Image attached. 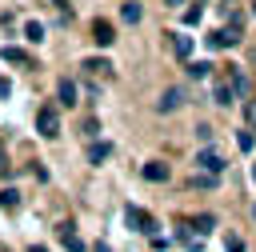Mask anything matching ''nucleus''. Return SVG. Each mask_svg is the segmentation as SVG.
<instances>
[{"label":"nucleus","instance_id":"f257e3e1","mask_svg":"<svg viewBox=\"0 0 256 252\" xmlns=\"http://www.w3.org/2000/svg\"><path fill=\"white\" fill-rule=\"evenodd\" d=\"M204 44L216 52V48H236L240 44V16H232V24L228 28H216V32H208L204 36Z\"/></svg>","mask_w":256,"mask_h":252},{"label":"nucleus","instance_id":"f03ea898","mask_svg":"<svg viewBox=\"0 0 256 252\" xmlns=\"http://www.w3.org/2000/svg\"><path fill=\"white\" fill-rule=\"evenodd\" d=\"M36 132L44 140H56L60 136V112H56V104H40L36 108Z\"/></svg>","mask_w":256,"mask_h":252},{"label":"nucleus","instance_id":"7ed1b4c3","mask_svg":"<svg viewBox=\"0 0 256 252\" xmlns=\"http://www.w3.org/2000/svg\"><path fill=\"white\" fill-rule=\"evenodd\" d=\"M124 220H128V228H132V232H148V236H156V220H152L144 208L128 204V208H124Z\"/></svg>","mask_w":256,"mask_h":252},{"label":"nucleus","instance_id":"20e7f679","mask_svg":"<svg viewBox=\"0 0 256 252\" xmlns=\"http://www.w3.org/2000/svg\"><path fill=\"white\" fill-rule=\"evenodd\" d=\"M196 168H204L208 176H220V172H224V156H220L216 148H200V156H196Z\"/></svg>","mask_w":256,"mask_h":252},{"label":"nucleus","instance_id":"39448f33","mask_svg":"<svg viewBox=\"0 0 256 252\" xmlns=\"http://www.w3.org/2000/svg\"><path fill=\"white\" fill-rule=\"evenodd\" d=\"M184 100H188V92H184V88H168V92L156 100V112H176Z\"/></svg>","mask_w":256,"mask_h":252},{"label":"nucleus","instance_id":"423d86ee","mask_svg":"<svg viewBox=\"0 0 256 252\" xmlns=\"http://www.w3.org/2000/svg\"><path fill=\"white\" fill-rule=\"evenodd\" d=\"M140 176H144V180H152V184H164V180L172 176V168H168L164 160H148V164L140 168Z\"/></svg>","mask_w":256,"mask_h":252},{"label":"nucleus","instance_id":"0eeeda50","mask_svg":"<svg viewBox=\"0 0 256 252\" xmlns=\"http://www.w3.org/2000/svg\"><path fill=\"white\" fill-rule=\"evenodd\" d=\"M0 60H4V64H20V68L32 64V56H28L24 48H16V44H4V48H0Z\"/></svg>","mask_w":256,"mask_h":252},{"label":"nucleus","instance_id":"6e6552de","mask_svg":"<svg viewBox=\"0 0 256 252\" xmlns=\"http://www.w3.org/2000/svg\"><path fill=\"white\" fill-rule=\"evenodd\" d=\"M228 84H232V92H236V100H244L248 92H252V80L240 72V68H228Z\"/></svg>","mask_w":256,"mask_h":252},{"label":"nucleus","instance_id":"1a4fd4ad","mask_svg":"<svg viewBox=\"0 0 256 252\" xmlns=\"http://www.w3.org/2000/svg\"><path fill=\"white\" fill-rule=\"evenodd\" d=\"M92 40H96L100 48H108V44L116 40V32H112V24H108V20H92Z\"/></svg>","mask_w":256,"mask_h":252},{"label":"nucleus","instance_id":"9d476101","mask_svg":"<svg viewBox=\"0 0 256 252\" xmlns=\"http://www.w3.org/2000/svg\"><path fill=\"white\" fill-rule=\"evenodd\" d=\"M56 236H60V244H64L68 252H84V240L72 232V224H60V228H56Z\"/></svg>","mask_w":256,"mask_h":252},{"label":"nucleus","instance_id":"9b49d317","mask_svg":"<svg viewBox=\"0 0 256 252\" xmlns=\"http://www.w3.org/2000/svg\"><path fill=\"white\" fill-rule=\"evenodd\" d=\"M108 156H112V144L108 140H92L88 144V164H104Z\"/></svg>","mask_w":256,"mask_h":252},{"label":"nucleus","instance_id":"f8f14e48","mask_svg":"<svg viewBox=\"0 0 256 252\" xmlns=\"http://www.w3.org/2000/svg\"><path fill=\"white\" fill-rule=\"evenodd\" d=\"M188 228H192L196 236H208V232L216 228V216H212V212H200V216H192V220H188Z\"/></svg>","mask_w":256,"mask_h":252},{"label":"nucleus","instance_id":"ddd939ff","mask_svg":"<svg viewBox=\"0 0 256 252\" xmlns=\"http://www.w3.org/2000/svg\"><path fill=\"white\" fill-rule=\"evenodd\" d=\"M80 68H84V72H92V76H108V72H112V64H108L104 56H88Z\"/></svg>","mask_w":256,"mask_h":252},{"label":"nucleus","instance_id":"4468645a","mask_svg":"<svg viewBox=\"0 0 256 252\" xmlns=\"http://www.w3.org/2000/svg\"><path fill=\"white\" fill-rule=\"evenodd\" d=\"M212 100H216L220 108H232V104H236V92H232V84H216V88H212Z\"/></svg>","mask_w":256,"mask_h":252},{"label":"nucleus","instance_id":"2eb2a0df","mask_svg":"<svg viewBox=\"0 0 256 252\" xmlns=\"http://www.w3.org/2000/svg\"><path fill=\"white\" fill-rule=\"evenodd\" d=\"M56 96H60V104H68V108H72V104H76V84L64 76V80L56 84Z\"/></svg>","mask_w":256,"mask_h":252},{"label":"nucleus","instance_id":"dca6fc26","mask_svg":"<svg viewBox=\"0 0 256 252\" xmlns=\"http://www.w3.org/2000/svg\"><path fill=\"white\" fill-rule=\"evenodd\" d=\"M0 208H4V212L20 208V188H12V184H8V188H0Z\"/></svg>","mask_w":256,"mask_h":252},{"label":"nucleus","instance_id":"f3484780","mask_svg":"<svg viewBox=\"0 0 256 252\" xmlns=\"http://www.w3.org/2000/svg\"><path fill=\"white\" fill-rule=\"evenodd\" d=\"M172 52H176L180 60H188V56H192V36H176V32H172Z\"/></svg>","mask_w":256,"mask_h":252},{"label":"nucleus","instance_id":"a211bd4d","mask_svg":"<svg viewBox=\"0 0 256 252\" xmlns=\"http://www.w3.org/2000/svg\"><path fill=\"white\" fill-rule=\"evenodd\" d=\"M236 148H240V152H252V148H256V132H252L248 124L236 132Z\"/></svg>","mask_w":256,"mask_h":252},{"label":"nucleus","instance_id":"6ab92c4d","mask_svg":"<svg viewBox=\"0 0 256 252\" xmlns=\"http://www.w3.org/2000/svg\"><path fill=\"white\" fill-rule=\"evenodd\" d=\"M120 16H124V24H140V16H144V8H140L136 0H128V4L120 8Z\"/></svg>","mask_w":256,"mask_h":252},{"label":"nucleus","instance_id":"aec40b11","mask_svg":"<svg viewBox=\"0 0 256 252\" xmlns=\"http://www.w3.org/2000/svg\"><path fill=\"white\" fill-rule=\"evenodd\" d=\"M24 40H28V44H40V40H44V24H40V20H28V24H24Z\"/></svg>","mask_w":256,"mask_h":252},{"label":"nucleus","instance_id":"412c9836","mask_svg":"<svg viewBox=\"0 0 256 252\" xmlns=\"http://www.w3.org/2000/svg\"><path fill=\"white\" fill-rule=\"evenodd\" d=\"M208 72H212V60H192V64H188V76H192V80H204Z\"/></svg>","mask_w":256,"mask_h":252},{"label":"nucleus","instance_id":"4be33fe9","mask_svg":"<svg viewBox=\"0 0 256 252\" xmlns=\"http://www.w3.org/2000/svg\"><path fill=\"white\" fill-rule=\"evenodd\" d=\"M244 124L256 128V100H244Z\"/></svg>","mask_w":256,"mask_h":252},{"label":"nucleus","instance_id":"5701e85b","mask_svg":"<svg viewBox=\"0 0 256 252\" xmlns=\"http://www.w3.org/2000/svg\"><path fill=\"white\" fill-rule=\"evenodd\" d=\"M224 248H228V252H244V240H240V236H224Z\"/></svg>","mask_w":256,"mask_h":252},{"label":"nucleus","instance_id":"b1692460","mask_svg":"<svg viewBox=\"0 0 256 252\" xmlns=\"http://www.w3.org/2000/svg\"><path fill=\"white\" fill-rule=\"evenodd\" d=\"M184 24H200V4H196V8H188V12H184Z\"/></svg>","mask_w":256,"mask_h":252},{"label":"nucleus","instance_id":"393cba45","mask_svg":"<svg viewBox=\"0 0 256 252\" xmlns=\"http://www.w3.org/2000/svg\"><path fill=\"white\" fill-rule=\"evenodd\" d=\"M192 184H196V188H212V184H216V176H196Z\"/></svg>","mask_w":256,"mask_h":252},{"label":"nucleus","instance_id":"a878e982","mask_svg":"<svg viewBox=\"0 0 256 252\" xmlns=\"http://www.w3.org/2000/svg\"><path fill=\"white\" fill-rule=\"evenodd\" d=\"M8 96H12V84H8L4 76H0V100H8Z\"/></svg>","mask_w":256,"mask_h":252},{"label":"nucleus","instance_id":"bb28decb","mask_svg":"<svg viewBox=\"0 0 256 252\" xmlns=\"http://www.w3.org/2000/svg\"><path fill=\"white\" fill-rule=\"evenodd\" d=\"M96 252H112V248H108V244H104V240H100V244H96Z\"/></svg>","mask_w":256,"mask_h":252},{"label":"nucleus","instance_id":"cd10ccee","mask_svg":"<svg viewBox=\"0 0 256 252\" xmlns=\"http://www.w3.org/2000/svg\"><path fill=\"white\" fill-rule=\"evenodd\" d=\"M32 252H48V248H44V244H32Z\"/></svg>","mask_w":256,"mask_h":252},{"label":"nucleus","instance_id":"c85d7f7f","mask_svg":"<svg viewBox=\"0 0 256 252\" xmlns=\"http://www.w3.org/2000/svg\"><path fill=\"white\" fill-rule=\"evenodd\" d=\"M164 4H184V0H164Z\"/></svg>","mask_w":256,"mask_h":252},{"label":"nucleus","instance_id":"c756f323","mask_svg":"<svg viewBox=\"0 0 256 252\" xmlns=\"http://www.w3.org/2000/svg\"><path fill=\"white\" fill-rule=\"evenodd\" d=\"M252 180H256V160H252Z\"/></svg>","mask_w":256,"mask_h":252},{"label":"nucleus","instance_id":"7c9ffc66","mask_svg":"<svg viewBox=\"0 0 256 252\" xmlns=\"http://www.w3.org/2000/svg\"><path fill=\"white\" fill-rule=\"evenodd\" d=\"M252 216H256V204H252Z\"/></svg>","mask_w":256,"mask_h":252},{"label":"nucleus","instance_id":"2f4dec72","mask_svg":"<svg viewBox=\"0 0 256 252\" xmlns=\"http://www.w3.org/2000/svg\"><path fill=\"white\" fill-rule=\"evenodd\" d=\"M252 12H256V4H252Z\"/></svg>","mask_w":256,"mask_h":252}]
</instances>
